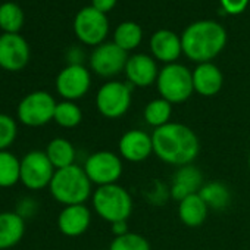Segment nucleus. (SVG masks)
Returning a JSON list of instances; mask_svg holds the SVG:
<instances>
[{
    "label": "nucleus",
    "mask_w": 250,
    "mask_h": 250,
    "mask_svg": "<svg viewBox=\"0 0 250 250\" xmlns=\"http://www.w3.org/2000/svg\"><path fill=\"white\" fill-rule=\"evenodd\" d=\"M227 44L225 28L213 21H199L188 25L181 36L183 53L193 62L205 63L216 58Z\"/></svg>",
    "instance_id": "obj_2"
},
{
    "label": "nucleus",
    "mask_w": 250,
    "mask_h": 250,
    "mask_svg": "<svg viewBox=\"0 0 250 250\" xmlns=\"http://www.w3.org/2000/svg\"><path fill=\"white\" fill-rule=\"evenodd\" d=\"M28 61L30 46L20 33H3L0 36V68L9 72H17L24 69Z\"/></svg>",
    "instance_id": "obj_13"
},
{
    "label": "nucleus",
    "mask_w": 250,
    "mask_h": 250,
    "mask_svg": "<svg viewBox=\"0 0 250 250\" xmlns=\"http://www.w3.org/2000/svg\"><path fill=\"white\" fill-rule=\"evenodd\" d=\"M150 50L158 61L165 62L167 65L175 63L183 53L181 37L171 30H159L150 39Z\"/></svg>",
    "instance_id": "obj_19"
},
{
    "label": "nucleus",
    "mask_w": 250,
    "mask_h": 250,
    "mask_svg": "<svg viewBox=\"0 0 250 250\" xmlns=\"http://www.w3.org/2000/svg\"><path fill=\"white\" fill-rule=\"evenodd\" d=\"M203 174L193 164L180 167L172 175L171 196L174 200L180 202L190 194H196L203 187Z\"/></svg>",
    "instance_id": "obj_17"
},
{
    "label": "nucleus",
    "mask_w": 250,
    "mask_h": 250,
    "mask_svg": "<svg viewBox=\"0 0 250 250\" xmlns=\"http://www.w3.org/2000/svg\"><path fill=\"white\" fill-rule=\"evenodd\" d=\"M24 25V12L15 2H5L0 5V28L5 33L18 34Z\"/></svg>",
    "instance_id": "obj_28"
},
{
    "label": "nucleus",
    "mask_w": 250,
    "mask_h": 250,
    "mask_svg": "<svg viewBox=\"0 0 250 250\" xmlns=\"http://www.w3.org/2000/svg\"><path fill=\"white\" fill-rule=\"evenodd\" d=\"M224 84V75L221 69L212 62L199 63L193 71V87L194 91L203 97L216 96Z\"/></svg>",
    "instance_id": "obj_18"
},
{
    "label": "nucleus",
    "mask_w": 250,
    "mask_h": 250,
    "mask_svg": "<svg viewBox=\"0 0 250 250\" xmlns=\"http://www.w3.org/2000/svg\"><path fill=\"white\" fill-rule=\"evenodd\" d=\"M249 5V0H221V6L227 14L238 15Z\"/></svg>",
    "instance_id": "obj_31"
},
{
    "label": "nucleus",
    "mask_w": 250,
    "mask_h": 250,
    "mask_svg": "<svg viewBox=\"0 0 250 250\" xmlns=\"http://www.w3.org/2000/svg\"><path fill=\"white\" fill-rule=\"evenodd\" d=\"M25 232V219L17 212H0V250L17 246Z\"/></svg>",
    "instance_id": "obj_20"
},
{
    "label": "nucleus",
    "mask_w": 250,
    "mask_h": 250,
    "mask_svg": "<svg viewBox=\"0 0 250 250\" xmlns=\"http://www.w3.org/2000/svg\"><path fill=\"white\" fill-rule=\"evenodd\" d=\"M127 61H128L127 52L122 50L113 42L102 43L93 50L90 56V66L97 75L110 78L125 69Z\"/></svg>",
    "instance_id": "obj_12"
},
{
    "label": "nucleus",
    "mask_w": 250,
    "mask_h": 250,
    "mask_svg": "<svg viewBox=\"0 0 250 250\" xmlns=\"http://www.w3.org/2000/svg\"><path fill=\"white\" fill-rule=\"evenodd\" d=\"M55 97L43 90L28 93L18 104L17 116L21 124L27 127H43L53 121L56 109Z\"/></svg>",
    "instance_id": "obj_7"
},
{
    "label": "nucleus",
    "mask_w": 250,
    "mask_h": 250,
    "mask_svg": "<svg viewBox=\"0 0 250 250\" xmlns=\"http://www.w3.org/2000/svg\"><path fill=\"white\" fill-rule=\"evenodd\" d=\"M55 171V167L43 150H31L21 159V183L28 190L39 191L49 187Z\"/></svg>",
    "instance_id": "obj_9"
},
{
    "label": "nucleus",
    "mask_w": 250,
    "mask_h": 250,
    "mask_svg": "<svg viewBox=\"0 0 250 250\" xmlns=\"http://www.w3.org/2000/svg\"><path fill=\"white\" fill-rule=\"evenodd\" d=\"M91 187L93 184L84 168L74 164L71 167L55 171L49 191L52 197L63 206L85 205V202L93 196Z\"/></svg>",
    "instance_id": "obj_3"
},
{
    "label": "nucleus",
    "mask_w": 250,
    "mask_h": 250,
    "mask_svg": "<svg viewBox=\"0 0 250 250\" xmlns=\"http://www.w3.org/2000/svg\"><path fill=\"white\" fill-rule=\"evenodd\" d=\"M247 162H249V168H250V152H249V158H247Z\"/></svg>",
    "instance_id": "obj_35"
},
{
    "label": "nucleus",
    "mask_w": 250,
    "mask_h": 250,
    "mask_svg": "<svg viewBox=\"0 0 250 250\" xmlns=\"http://www.w3.org/2000/svg\"><path fill=\"white\" fill-rule=\"evenodd\" d=\"M53 121L62 128H75L83 121V110L75 102L62 100L56 104Z\"/></svg>",
    "instance_id": "obj_27"
},
{
    "label": "nucleus",
    "mask_w": 250,
    "mask_h": 250,
    "mask_svg": "<svg viewBox=\"0 0 250 250\" xmlns=\"http://www.w3.org/2000/svg\"><path fill=\"white\" fill-rule=\"evenodd\" d=\"M21 181V159L12 152H0V188L14 187Z\"/></svg>",
    "instance_id": "obj_25"
},
{
    "label": "nucleus",
    "mask_w": 250,
    "mask_h": 250,
    "mask_svg": "<svg viewBox=\"0 0 250 250\" xmlns=\"http://www.w3.org/2000/svg\"><path fill=\"white\" fill-rule=\"evenodd\" d=\"M142 39H143L142 27L136 22H122L121 25L116 27L113 34V43L125 52H130L139 47Z\"/></svg>",
    "instance_id": "obj_26"
},
{
    "label": "nucleus",
    "mask_w": 250,
    "mask_h": 250,
    "mask_svg": "<svg viewBox=\"0 0 250 250\" xmlns=\"http://www.w3.org/2000/svg\"><path fill=\"white\" fill-rule=\"evenodd\" d=\"M171 116H172V104L162 97L150 100L143 110V118L146 124L153 127L155 130L169 124Z\"/></svg>",
    "instance_id": "obj_24"
},
{
    "label": "nucleus",
    "mask_w": 250,
    "mask_h": 250,
    "mask_svg": "<svg viewBox=\"0 0 250 250\" xmlns=\"http://www.w3.org/2000/svg\"><path fill=\"white\" fill-rule=\"evenodd\" d=\"M116 5V0H91V6L102 14L112 11Z\"/></svg>",
    "instance_id": "obj_33"
},
{
    "label": "nucleus",
    "mask_w": 250,
    "mask_h": 250,
    "mask_svg": "<svg viewBox=\"0 0 250 250\" xmlns=\"http://www.w3.org/2000/svg\"><path fill=\"white\" fill-rule=\"evenodd\" d=\"M91 205L97 216L109 224L127 221L133 213V197L119 184L97 187L93 191Z\"/></svg>",
    "instance_id": "obj_4"
},
{
    "label": "nucleus",
    "mask_w": 250,
    "mask_h": 250,
    "mask_svg": "<svg viewBox=\"0 0 250 250\" xmlns=\"http://www.w3.org/2000/svg\"><path fill=\"white\" fill-rule=\"evenodd\" d=\"M90 85L91 77L84 65H68L56 77V91L63 100H80L88 93Z\"/></svg>",
    "instance_id": "obj_11"
},
{
    "label": "nucleus",
    "mask_w": 250,
    "mask_h": 250,
    "mask_svg": "<svg viewBox=\"0 0 250 250\" xmlns=\"http://www.w3.org/2000/svg\"><path fill=\"white\" fill-rule=\"evenodd\" d=\"M209 215V208L199 193L190 194L178 202V218L188 228L203 225Z\"/></svg>",
    "instance_id": "obj_21"
},
{
    "label": "nucleus",
    "mask_w": 250,
    "mask_h": 250,
    "mask_svg": "<svg viewBox=\"0 0 250 250\" xmlns=\"http://www.w3.org/2000/svg\"><path fill=\"white\" fill-rule=\"evenodd\" d=\"M156 87L161 97L171 104L184 103L194 93L193 72L184 65L168 63L159 71Z\"/></svg>",
    "instance_id": "obj_5"
},
{
    "label": "nucleus",
    "mask_w": 250,
    "mask_h": 250,
    "mask_svg": "<svg viewBox=\"0 0 250 250\" xmlns=\"http://www.w3.org/2000/svg\"><path fill=\"white\" fill-rule=\"evenodd\" d=\"M118 155L133 164L143 162L153 155L152 134L143 130H128L125 131L118 142Z\"/></svg>",
    "instance_id": "obj_14"
},
{
    "label": "nucleus",
    "mask_w": 250,
    "mask_h": 250,
    "mask_svg": "<svg viewBox=\"0 0 250 250\" xmlns=\"http://www.w3.org/2000/svg\"><path fill=\"white\" fill-rule=\"evenodd\" d=\"M91 224V212L85 205L63 206L58 216V228L66 237L83 235Z\"/></svg>",
    "instance_id": "obj_16"
},
{
    "label": "nucleus",
    "mask_w": 250,
    "mask_h": 250,
    "mask_svg": "<svg viewBox=\"0 0 250 250\" xmlns=\"http://www.w3.org/2000/svg\"><path fill=\"white\" fill-rule=\"evenodd\" d=\"M199 194L202 196L208 208L213 210H224L231 203V191L221 181H210L203 184Z\"/></svg>",
    "instance_id": "obj_23"
},
{
    "label": "nucleus",
    "mask_w": 250,
    "mask_h": 250,
    "mask_svg": "<svg viewBox=\"0 0 250 250\" xmlns=\"http://www.w3.org/2000/svg\"><path fill=\"white\" fill-rule=\"evenodd\" d=\"M18 136V125L17 121L6 115L0 113V152L8 150Z\"/></svg>",
    "instance_id": "obj_30"
},
{
    "label": "nucleus",
    "mask_w": 250,
    "mask_h": 250,
    "mask_svg": "<svg viewBox=\"0 0 250 250\" xmlns=\"http://www.w3.org/2000/svg\"><path fill=\"white\" fill-rule=\"evenodd\" d=\"M74 31L80 42L88 46H100L109 31L106 14L99 12L93 6L83 8L74 20Z\"/></svg>",
    "instance_id": "obj_10"
},
{
    "label": "nucleus",
    "mask_w": 250,
    "mask_h": 250,
    "mask_svg": "<svg viewBox=\"0 0 250 250\" xmlns=\"http://www.w3.org/2000/svg\"><path fill=\"white\" fill-rule=\"evenodd\" d=\"M44 152L49 161L52 162V165L55 167V169H62L75 164L77 152L74 145L68 139L56 137L50 140Z\"/></svg>",
    "instance_id": "obj_22"
},
{
    "label": "nucleus",
    "mask_w": 250,
    "mask_h": 250,
    "mask_svg": "<svg viewBox=\"0 0 250 250\" xmlns=\"http://www.w3.org/2000/svg\"><path fill=\"white\" fill-rule=\"evenodd\" d=\"M153 155L162 162L174 167H184L194 162L200 152L197 134L186 124L169 122L152 134Z\"/></svg>",
    "instance_id": "obj_1"
},
{
    "label": "nucleus",
    "mask_w": 250,
    "mask_h": 250,
    "mask_svg": "<svg viewBox=\"0 0 250 250\" xmlns=\"http://www.w3.org/2000/svg\"><path fill=\"white\" fill-rule=\"evenodd\" d=\"M110 225H112V234L115 237H119V235H124V234L130 232L127 221H119V222H115V224H110Z\"/></svg>",
    "instance_id": "obj_34"
},
{
    "label": "nucleus",
    "mask_w": 250,
    "mask_h": 250,
    "mask_svg": "<svg viewBox=\"0 0 250 250\" xmlns=\"http://www.w3.org/2000/svg\"><path fill=\"white\" fill-rule=\"evenodd\" d=\"M36 210H37V205H36V202L31 199V197H24L20 203H18V208H17V213H20L24 219L27 218V216H31V215H34L36 213Z\"/></svg>",
    "instance_id": "obj_32"
},
{
    "label": "nucleus",
    "mask_w": 250,
    "mask_h": 250,
    "mask_svg": "<svg viewBox=\"0 0 250 250\" xmlns=\"http://www.w3.org/2000/svg\"><path fill=\"white\" fill-rule=\"evenodd\" d=\"M83 168L91 184H96L97 187L118 184L124 172L122 158L118 153L109 150H99L91 153L85 159Z\"/></svg>",
    "instance_id": "obj_8"
},
{
    "label": "nucleus",
    "mask_w": 250,
    "mask_h": 250,
    "mask_svg": "<svg viewBox=\"0 0 250 250\" xmlns=\"http://www.w3.org/2000/svg\"><path fill=\"white\" fill-rule=\"evenodd\" d=\"M133 102V85L122 81H107L96 94V107L106 119H118L128 112Z\"/></svg>",
    "instance_id": "obj_6"
},
{
    "label": "nucleus",
    "mask_w": 250,
    "mask_h": 250,
    "mask_svg": "<svg viewBox=\"0 0 250 250\" xmlns=\"http://www.w3.org/2000/svg\"><path fill=\"white\" fill-rule=\"evenodd\" d=\"M125 75H127L128 84L134 87H150L156 83L159 71L155 59L149 55H133L128 58L125 65Z\"/></svg>",
    "instance_id": "obj_15"
},
{
    "label": "nucleus",
    "mask_w": 250,
    "mask_h": 250,
    "mask_svg": "<svg viewBox=\"0 0 250 250\" xmlns=\"http://www.w3.org/2000/svg\"><path fill=\"white\" fill-rule=\"evenodd\" d=\"M109 250H150V243L142 234L130 231L124 235L113 237Z\"/></svg>",
    "instance_id": "obj_29"
}]
</instances>
